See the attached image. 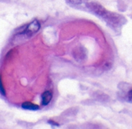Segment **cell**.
<instances>
[{
    "label": "cell",
    "instance_id": "1",
    "mask_svg": "<svg viewBox=\"0 0 132 129\" xmlns=\"http://www.w3.org/2000/svg\"><path fill=\"white\" fill-rule=\"evenodd\" d=\"M88 8L91 11L95 12L97 15L104 18L105 19H109L111 21L114 19V18L112 16H114V15L113 13L108 12L101 4H99L97 2H90L88 4Z\"/></svg>",
    "mask_w": 132,
    "mask_h": 129
},
{
    "label": "cell",
    "instance_id": "2",
    "mask_svg": "<svg viewBox=\"0 0 132 129\" xmlns=\"http://www.w3.org/2000/svg\"><path fill=\"white\" fill-rule=\"evenodd\" d=\"M39 28H40L39 22L37 20H34L30 24H29L26 26V29L24 31H22V32H21L20 34H24L27 36H30V35H32L33 34H35L36 32H38Z\"/></svg>",
    "mask_w": 132,
    "mask_h": 129
},
{
    "label": "cell",
    "instance_id": "3",
    "mask_svg": "<svg viewBox=\"0 0 132 129\" xmlns=\"http://www.w3.org/2000/svg\"><path fill=\"white\" fill-rule=\"evenodd\" d=\"M53 98V94L50 91H46L42 94V105L43 106L47 105Z\"/></svg>",
    "mask_w": 132,
    "mask_h": 129
},
{
    "label": "cell",
    "instance_id": "4",
    "mask_svg": "<svg viewBox=\"0 0 132 129\" xmlns=\"http://www.w3.org/2000/svg\"><path fill=\"white\" fill-rule=\"evenodd\" d=\"M22 108H24V109L32 110V111H35V110L39 109V105H36V104H33V103H32V102H23V103L22 104Z\"/></svg>",
    "mask_w": 132,
    "mask_h": 129
},
{
    "label": "cell",
    "instance_id": "5",
    "mask_svg": "<svg viewBox=\"0 0 132 129\" xmlns=\"http://www.w3.org/2000/svg\"><path fill=\"white\" fill-rule=\"evenodd\" d=\"M128 101L132 103V90L128 93Z\"/></svg>",
    "mask_w": 132,
    "mask_h": 129
},
{
    "label": "cell",
    "instance_id": "6",
    "mask_svg": "<svg viewBox=\"0 0 132 129\" xmlns=\"http://www.w3.org/2000/svg\"><path fill=\"white\" fill-rule=\"evenodd\" d=\"M73 4H80L82 2V0H69Z\"/></svg>",
    "mask_w": 132,
    "mask_h": 129
},
{
    "label": "cell",
    "instance_id": "7",
    "mask_svg": "<svg viewBox=\"0 0 132 129\" xmlns=\"http://www.w3.org/2000/svg\"><path fill=\"white\" fill-rule=\"evenodd\" d=\"M48 122H49L50 124L53 125H56V126H59V124H58V123H56V122H53V121H52V120H49V121H48Z\"/></svg>",
    "mask_w": 132,
    "mask_h": 129
},
{
    "label": "cell",
    "instance_id": "8",
    "mask_svg": "<svg viewBox=\"0 0 132 129\" xmlns=\"http://www.w3.org/2000/svg\"><path fill=\"white\" fill-rule=\"evenodd\" d=\"M1 91H2V95H5V91H4L3 85H2V82H1Z\"/></svg>",
    "mask_w": 132,
    "mask_h": 129
}]
</instances>
